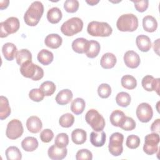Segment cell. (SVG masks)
<instances>
[{"instance_id": "13", "label": "cell", "mask_w": 160, "mask_h": 160, "mask_svg": "<svg viewBox=\"0 0 160 160\" xmlns=\"http://www.w3.org/2000/svg\"><path fill=\"white\" fill-rule=\"evenodd\" d=\"M123 58L125 64L129 68H136L140 64V57L138 54L134 51H128L126 52Z\"/></svg>"}, {"instance_id": "4", "label": "cell", "mask_w": 160, "mask_h": 160, "mask_svg": "<svg viewBox=\"0 0 160 160\" xmlns=\"http://www.w3.org/2000/svg\"><path fill=\"white\" fill-rule=\"evenodd\" d=\"M88 32L92 36L108 37L112 34V29L111 26L106 22L93 21L90 22L87 28Z\"/></svg>"}, {"instance_id": "39", "label": "cell", "mask_w": 160, "mask_h": 160, "mask_svg": "<svg viewBox=\"0 0 160 160\" xmlns=\"http://www.w3.org/2000/svg\"><path fill=\"white\" fill-rule=\"evenodd\" d=\"M98 93L100 98L103 99L108 98L111 94V88L109 84L102 83L99 86L98 88Z\"/></svg>"}, {"instance_id": "41", "label": "cell", "mask_w": 160, "mask_h": 160, "mask_svg": "<svg viewBox=\"0 0 160 160\" xmlns=\"http://www.w3.org/2000/svg\"><path fill=\"white\" fill-rule=\"evenodd\" d=\"M140 142H141L140 139L138 136L134 134H131L128 136L126 139V145L129 149H134L139 147L140 144Z\"/></svg>"}, {"instance_id": "23", "label": "cell", "mask_w": 160, "mask_h": 160, "mask_svg": "<svg viewBox=\"0 0 160 160\" xmlns=\"http://www.w3.org/2000/svg\"><path fill=\"white\" fill-rule=\"evenodd\" d=\"M142 26L144 31L152 32H154L158 28V22L153 16L148 15L144 17L142 19Z\"/></svg>"}, {"instance_id": "43", "label": "cell", "mask_w": 160, "mask_h": 160, "mask_svg": "<svg viewBox=\"0 0 160 160\" xmlns=\"http://www.w3.org/2000/svg\"><path fill=\"white\" fill-rule=\"evenodd\" d=\"M77 160H91L92 159V152L87 149L79 150L76 155Z\"/></svg>"}, {"instance_id": "28", "label": "cell", "mask_w": 160, "mask_h": 160, "mask_svg": "<svg viewBox=\"0 0 160 160\" xmlns=\"http://www.w3.org/2000/svg\"><path fill=\"white\" fill-rule=\"evenodd\" d=\"M62 12L57 7H53L49 9L47 12V19L52 24L58 23L62 19Z\"/></svg>"}, {"instance_id": "35", "label": "cell", "mask_w": 160, "mask_h": 160, "mask_svg": "<svg viewBox=\"0 0 160 160\" xmlns=\"http://www.w3.org/2000/svg\"><path fill=\"white\" fill-rule=\"evenodd\" d=\"M116 102L118 106L126 108L131 102V96L128 92H120L116 97Z\"/></svg>"}, {"instance_id": "22", "label": "cell", "mask_w": 160, "mask_h": 160, "mask_svg": "<svg viewBox=\"0 0 160 160\" xmlns=\"http://www.w3.org/2000/svg\"><path fill=\"white\" fill-rule=\"evenodd\" d=\"M2 52L6 60L12 61L16 54L17 48L12 42H6L2 47Z\"/></svg>"}, {"instance_id": "34", "label": "cell", "mask_w": 160, "mask_h": 160, "mask_svg": "<svg viewBox=\"0 0 160 160\" xmlns=\"http://www.w3.org/2000/svg\"><path fill=\"white\" fill-rule=\"evenodd\" d=\"M6 156L8 160H21L22 154L16 146H10L6 150Z\"/></svg>"}, {"instance_id": "45", "label": "cell", "mask_w": 160, "mask_h": 160, "mask_svg": "<svg viewBox=\"0 0 160 160\" xmlns=\"http://www.w3.org/2000/svg\"><path fill=\"white\" fill-rule=\"evenodd\" d=\"M39 137L42 142L48 143L49 142L54 138V133L51 129H45L41 132Z\"/></svg>"}, {"instance_id": "40", "label": "cell", "mask_w": 160, "mask_h": 160, "mask_svg": "<svg viewBox=\"0 0 160 160\" xmlns=\"http://www.w3.org/2000/svg\"><path fill=\"white\" fill-rule=\"evenodd\" d=\"M79 2L77 0H66L64 3V8L66 12L74 13L79 8Z\"/></svg>"}, {"instance_id": "32", "label": "cell", "mask_w": 160, "mask_h": 160, "mask_svg": "<svg viewBox=\"0 0 160 160\" xmlns=\"http://www.w3.org/2000/svg\"><path fill=\"white\" fill-rule=\"evenodd\" d=\"M86 106L85 101L82 98H77L74 99L71 104V110L76 115H79L84 111Z\"/></svg>"}, {"instance_id": "36", "label": "cell", "mask_w": 160, "mask_h": 160, "mask_svg": "<svg viewBox=\"0 0 160 160\" xmlns=\"http://www.w3.org/2000/svg\"><path fill=\"white\" fill-rule=\"evenodd\" d=\"M39 89L43 92L44 96H49L54 94L56 91V85L55 84L50 81H46L43 82L40 87Z\"/></svg>"}, {"instance_id": "7", "label": "cell", "mask_w": 160, "mask_h": 160, "mask_svg": "<svg viewBox=\"0 0 160 160\" xmlns=\"http://www.w3.org/2000/svg\"><path fill=\"white\" fill-rule=\"evenodd\" d=\"M20 27L19 19L16 17L8 18L0 23V37L5 38L9 34L16 32Z\"/></svg>"}, {"instance_id": "16", "label": "cell", "mask_w": 160, "mask_h": 160, "mask_svg": "<svg viewBox=\"0 0 160 160\" xmlns=\"http://www.w3.org/2000/svg\"><path fill=\"white\" fill-rule=\"evenodd\" d=\"M73 97L72 92L68 89L60 91L56 96V101L59 105H66L72 100Z\"/></svg>"}, {"instance_id": "20", "label": "cell", "mask_w": 160, "mask_h": 160, "mask_svg": "<svg viewBox=\"0 0 160 160\" xmlns=\"http://www.w3.org/2000/svg\"><path fill=\"white\" fill-rule=\"evenodd\" d=\"M89 44V41L83 38H79L72 42V50L79 54L85 53Z\"/></svg>"}, {"instance_id": "42", "label": "cell", "mask_w": 160, "mask_h": 160, "mask_svg": "<svg viewBox=\"0 0 160 160\" xmlns=\"http://www.w3.org/2000/svg\"><path fill=\"white\" fill-rule=\"evenodd\" d=\"M29 97L33 101L40 102L44 99V94L39 88V89L34 88V89H32L29 91Z\"/></svg>"}, {"instance_id": "10", "label": "cell", "mask_w": 160, "mask_h": 160, "mask_svg": "<svg viewBox=\"0 0 160 160\" xmlns=\"http://www.w3.org/2000/svg\"><path fill=\"white\" fill-rule=\"evenodd\" d=\"M24 132L22 122L16 119L10 121L6 128V135L10 139H16L20 138Z\"/></svg>"}, {"instance_id": "6", "label": "cell", "mask_w": 160, "mask_h": 160, "mask_svg": "<svg viewBox=\"0 0 160 160\" xmlns=\"http://www.w3.org/2000/svg\"><path fill=\"white\" fill-rule=\"evenodd\" d=\"M85 120L94 131H101L105 127V120L103 116L94 109H91L86 112Z\"/></svg>"}, {"instance_id": "24", "label": "cell", "mask_w": 160, "mask_h": 160, "mask_svg": "<svg viewBox=\"0 0 160 160\" xmlns=\"http://www.w3.org/2000/svg\"><path fill=\"white\" fill-rule=\"evenodd\" d=\"M126 115L120 110H114L110 115V122L114 126L121 127L126 119Z\"/></svg>"}, {"instance_id": "31", "label": "cell", "mask_w": 160, "mask_h": 160, "mask_svg": "<svg viewBox=\"0 0 160 160\" xmlns=\"http://www.w3.org/2000/svg\"><path fill=\"white\" fill-rule=\"evenodd\" d=\"M100 49V44L98 41L94 40H90L89 41L88 47L85 53L88 58H94L99 54Z\"/></svg>"}, {"instance_id": "48", "label": "cell", "mask_w": 160, "mask_h": 160, "mask_svg": "<svg viewBox=\"0 0 160 160\" xmlns=\"http://www.w3.org/2000/svg\"><path fill=\"white\" fill-rule=\"evenodd\" d=\"M9 2V1L8 0H7V1H1V2H0V4H1L0 8H1V9H3L6 8L8 6Z\"/></svg>"}, {"instance_id": "38", "label": "cell", "mask_w": 160, "mask_h": 160, "mask_svg": "<svg viewBox=\"0 0 160 160\" xmlns=\"http://www.w3.org/2000/svg\"><path fill=\"white\" fill-rule=\"evenodd\" d=\"M54 144L59 148H66L69 144V137L68 134L64 132L58 134L55 138Z\"/></svg>"}, {"instance_id": "17", "label": "cell", "mask_w": 160, "mask_h": 160, "mask_svg": "<svg viewBox=\"0 0 160 160\" xmlns=\"http://www.w3.org/2000/svg\"><path fill=\"white\" fill-rule=\"evenodd\" d=\"M136 43L138 49L142 52L149 51L152 45L150 38L144 34H141L136 37Z\"/></svg>"}, {"instance_id": "2", "label": "cell", "mask_w": 160, "mask_h": 160, "mask_svg": "<svg viewBox=\"0 0 160 160\" xmlns=\"http://www.w3.org/2000/svg\"><path fill=\"white\" fill-rule=\"evenodd\" d=\"M116 26L120 31H134L138 27V19L133 14H122L117 20Z\"/></svg>"}, {"instance_id": "18", "label": "cell", "mask_w": 160, "mask_h": 160, "mask_svg": "<svg viewBox=\"0 0 160 160\" xmlns=\"http://www.w3.org/2000/svg\"><path fill=\"white\" fill-rule=\"evenodd\" d=\"M106 133L101 131L99 132L92 131L90 134V142L95 147H101L106 142Z\"/></svg>"}, {"instance_id": "47", "label": "cell", "mask_w": 160, "mask_h": 160, "mask_svg": "<svg viewBox=\"0 0 160 160\" xmlns=\"http://www.w3.org/2000/svg\"><path fill=\"white\" fill-rule=\"evenodd\" d=\"M159 126H160V119H156L151 126V131L152 132L158 133L159 132Z\"/></svg>"}, {"instance_id": "46", "label": "cell", "mask_w": 160, "mask_h": 160, "mask_svg": "<svg viewBox=\"0 0 160 160\" xmlns=\"http://www.w3.org/2000/svg\"><path fill=\"white\" fill-rule=\"evenodd\" d=\"M134 4V7L136 9L140 12H144L148 8L149 1L148 0H140V1H132Z\"/></svg>"}, {"instance_id": "1", "label": "cell", "mask_w": 160, "mask_h": 160, "mask_svg": "<svg viewBox=\"0 0 160 160\" xmlns=\"http://www.w3.org/2000/svg\"><path fill=\"white\" fill-rule=\"evenodd\" d=\"M44 12V6L41 2H32L24 15L25 23L29 26H36Z\"/></svg>"}, {"instance_id": "25", "label": "cell", "mask_w": 160, "mask_h": 160, "mask_svg": "<svg viewBox=\"0 0 160 160\" xmlns=\"http://www.w3.org/2000/svg\"><path fill=\"white\" fill-rule=\"evenodd\" d=\"M38 144L37 139L32 136L25 138L21 142V146L22 149L27 152L34 151L38 148Z\"/></svg>"}, {"instance_id": "30", "label": "cell", "mask_w": 160, "mask_h": 160, "mask_svg": "<svg viewBox=\"0 0 160 160\" xmlns=\"http://www.w3.org/2000/svg\"><path fill=\"white\" fill-rule=\"evenodd\" d=\"M11 113V108L7 98L3 96L0 97V119L3 120L7 118Z\"/></svg>"}, {"instance_id": "33", "label": "cell", "mask_w": 160, "mask_h": 160, "mask_svg": "<svg viewBox=\"0 0 160 160\" xmlns=\"http://www.w3.org/2000/svg\"><path fill=\"white\" fill-rule=\"evenodd\" d=\"M122 86L127 89H133L137 86V81L135 78L131 75L123 76L121 79Z\"/></svg>"}, {"instance_id": "12", "label": "cell", "mask_w": 160, "mask_h": 160, "mask_svg": "<svg viewBox=\"0 0 160 160\" xmlns=\"http://www.w3.org/2000/svg\"><path fill=\"white\" fill-rule=\"evenodd\" d=\"M159 78H154L151 75L145 76L141 81L143 88L147 91H154L159 94Z\"/></svg>"}, {"instance_id": "11", "label": "cell", "mask_w": 160, "mask_h": 160, "mask_svg": "<svg viewBox=\"0 0 160 160\" xmlns=\"http://www.w3.org/2000/svg\"><path fill=\"white\" fill-rule=\"evenodd\" d=\"M136 116L142 122H148L152 118L153 111L152 107L146 102H142L136 109Z\"/></svg>"}, {"instance_id": "26", "label": "cell", "mask_w": 160, "mask_h": 160, "mask_svg": "<svg viewBox=\"0 0 160 160\" xmlns=\"http://www.w3.org/2000/svg\"><path fill=\"white\" fill-rule=\"evenodd\" d=\"M38 61L42 65L47 66L51 63L54 59V55L50 51L43 49L41 50L37 56Z\"/></svg>"}, {"instance_id": "27", "label": "cell", "mask_w": 160, "mask_h": 160, "mask_svg": "<svg viewBox=\"0 0 160 160\" xmlns=\"http://www.w3.org/2000/svg\"><path fill=\"white\" fill-rule=\"evenodd\" d=\"M87 138L86 132L82 129H75L71 133V139L77 145L84 144Z\"/></svg>"}, {"instance_id": "5", "label": "cell", "mask_w": 160, "mask_h": 160, "mask_svg": "<svg viewBox=\"0 0 160 160\" xmlns=\"http://www.w3.org/2000/svg\"><path fill=\"white\" fill-rule=\"evenodd\" d=\"M82 28L83 22L81 19L78 17H73L62 24L61 31L66 36H71L81 32Z\"/></svg>"}, {"instance_id": "29", "label": "cell", "mask_w": 160, "mask_h": 160, "mask_svg": "<svg viewBox=\"0 0 160 160\" xmlns=\"http://www.w3.org/2000/svg\"><path fill=\"white\" fill-rule=\"evenodd\" d=\"M15 58L17 64L19 66H21L26 62L32 61V54L26 49H22L17 51Z\"/></svg>"}, {"instance_id": "44", "label": "cell", "mask_w": 160, "mask_h": 160, "mask_svg": "<svg viewBox=\"0 0 160 160\" xmlns=\"http://www.w3.org/2000/svg\"><path fill=\"white\" fill-rule=\"evenodd\" d=\"M120 128L124 131H132L136 128V122L132 118L126 116Z\"/></svg>"}, {"instance_id": "37", "label": "cell", "mask_w": 160, "mask_h": 160, "mask_svg": "<svg viewBox=\"0 0 160 160\" xmlns=\"http://www.w3.org/2000/svg\"><path fill=\"white\" fill-rule=\"evenodd\" d=\"M74 122V116L70 113H66L62 115L59 119V123L62 128H69Z\"/></svg>"}, {"instance_id": "49", "label": "cell", "mask_w": 160, "mask_h": 160, "mask_svg": "<svg viewBox=\"0 0 160 160\" xmlns=\"http://www.w3.org/2000/svg\"><path fill=\"white\" fill-rule=\"evenodd\" d=\"M86 2L88 4L91 5V6H94V5L98 4V3L99 2V1H98H98L91 0V1H86Z\"/></svg>"}, {"instance_id": "8", "label": "cell", "mask_w": 160, "mask_h": 160, "mask_svg": "<svg viewBox=\"0 0 160 160\" xmlns=\"http://www.w3.org/2000/svg\"><path fill=\"white\" fill-rule=\"evenodd\" d=\"M124 136L122 134L116 132L112 133L110 138L108 144L109 152L114 156H120L123 151L122 142Z\"/></svg>"}, {"instance_id": "14", "label": "cell", "mask_w": 160, "mask_h": 160, "mask_svg": "<svg viewBox=\"0 0 160 160\" xmlns=\"http://www.w3.org/2000/svg\"><path fill=\"white\" fill-rule=\"evenodd\" d=\"M68 153L66 148H61L56 145L53 144L50 146L48 151L49 158L52 160H61L66 158Z\"/></svg>"}, {"instance_id": "3", "label": "cell", "mask_w": 160, "mask_h": 160, "mask_svg": "<svg viewBox=\"0 0 160 160\" xmlns=\"http://www.w3.org/2000/svg\"><path fill=\"white\" fill-rule=\"evenodd\" d=\"M20 72L24 77L34 81L40 80L44 76L43 69L32 61L26 62L20 66Z\"/></svg>"}, {"instance_id": "15", "label": "cell", "mask_w": 160, "mask_h": 160, "mask_svg": "<svg viewBox=\"0 0 160 160\" xmlns=\"http://www.w3.org/2000/svg\"><path fill=\"white\" fill-rule=\"evenodd\" d=\"M26 124L28 130L32 133L39 132L42 128V123L41 119L36 116H30L27 119Z\"/></svg>"}, {"instance_id": "21", "label": "cell", "mask_w": 160, "mask_h": 160, "mask_svg": "<svg viewBox=\"0 0 160 160\" xmlns=\"http://www.w3.org/2000/svg\"><path fill=\"white\" fill-rule=\"evenodd\" d=\"M117 59L114 54L111 52H107L103 54L100 60V64L104 69H111L112 68L116 63Z\"/></svg>"}, {"instance_id": "19", "label": "cell", "mask_w": 160, "mask_h": 160, "mask_svg": "<svg viewBox=\"0 0 160 160\" xmlns=\"http://www.w3.org/2000/svg\"><path fill=\"white\" fill-rule=\"evenodd\" d=\"M62 39L58 34H50L48 35L44 40L46 46L51 49H57L62 44Z\"/></svg>"}, {"instance_id": "9", "label": "cell", "mask_w": 160, "mask_h": 160, "mask_svg": "<svg viewBox=\"0 0 160 160\" xmlns=\"http://www.w3.org/2000/svg\"><path fill=\"white\" fill-rule=\"evenodd\" d=\"M159 135L157 132H152L145 136L143 151L148 155H152L158 151Z\"/></svg>"}]
</instances>
